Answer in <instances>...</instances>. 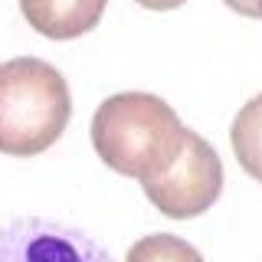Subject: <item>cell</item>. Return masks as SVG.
<instances>
[{
	"instance_id": "ba28073f",
	"label": "cell",
	"mask_w": 262,
	"mask_h": 262,
	"mask_svg": "<svg viewBox=\"0 0 262 262\" xmlns=\"http://www.w3.org/2000/svg\"><path fill=\"white\" fill-rule=\"evenodd\" d=\"M223 4L229 7V10L243 13V16H256V20H262V0H223Z\"/></svg>"
},
{
	"instance_id": "8992f818",
	"label": "cell",
	"mask_w": 262,
	"mask_h": 262,
	"mask_svg": "<svg viewBox=\"0 0 262 262\" xmlns=\"http://www.w3.org/2000/svg\"><path fill=\"white\" fill-rule=\"evenodd\" d=\"M229 138H233V151L243 170L262 184V95H256L249 105L239 108Z\"/></svg>"
},
{
	"instance_id": "9c48e42d",
	"label": "cell",
	"mask_w": 262,
	"mask_h": 262,
	"mask_svg": "<svg viewBox=\"0 0 262 262\" xmlns=\"http://www.w3.org/2000/svg\"><path fill=\"white\" fill-rule=\"evenodd\" d=\"M135 4L147 7V10H177V7H184L187 0H135Z\"/></svg>"
},
{
	"instance_id": "3957f363",
	"label": "cell",
	"mask_w": 262,
	"mask_h": 262,
	"mask_svg": "<svg viewBox=\"0 0 262 262\" xmlns=\"http://www.w3.org/2000/svg\"><path fill=\"white\" fill-rule=\"evenodd\" d=\"M147 200L170 220H193L207 213L223 193V164L207 138L187 131L180 158L161 177L144 180Z\"/></svg>"
},
{
	"instance_id": "277c9868",
	"label": "cell",
	"mask_w": 262,
	"mask_h": 262,
	"mask_svg": "<svg viewBox=\"0 0 262 262\" xmlns=\"http://www.w3.org/2000/svg\"><path fill=\"white\" fill-rule=\"evenodd\" d=\"M0 262H112V256L79 229L49 220L0 223Z\"/></svg>"
},
{
	"instance_id": "7a4b0ae2",
	"label": "cell",
	"mask_w": 262,
	"mask_h": 262,
	"mask_svg": "<svg viewBox=\"0 0 262 262\" xmlns=\"http://www.w3.org/2000/svg\"><path fill=\"white\" fill-rule=\"evenodd\" d=\"M69 115V85L49 62L20 56L0 66V154H43L59 141Z\"/></svg>"
},
{
	"instance_id": "5b68a950",
	"label": "cell",
	"mask_w": 262,
	"mask_h": 262,
	"mask_svg": "<svg viewBox=\"0 0 262 262\" xmlns=\"http://www.w3.org/2000/svg\"><path fill=\"white\" fill-rule=\"evenodd\" d=\"M20 10L43 36L76 39L102 20L105 0H20Z\"/></svg>"
},
{
	"instance_id": "52a82bcc",
	"label": "cell",
	"mask_w": 262,
	"mask_h": 262,
	"mask_svg": "<svg viewBox=\"0 0 262 262\" xmlns=\"http://www.w3.org/2000/svg\"><path fill=\"white\" fill-rule=\"evenodd\" d=\"M125 262H203V256L187 239H180V236L151 233L131 246Z\"/></svg>"
},
{
	"instance_id": "6da1fadb",
	"label": "cell",
	"mask_w": 262,
	"mask_h": 262,
	"mask_svg": "<svg viewBox=\"0 0 262 262\" xmlns=\"http://www.w3.org/2000/svg\"><path fill=\"white\" fill-rule=\"evenodd\" d=\"M187 141V128L164 98L121 92L105 98L92 115L95 154L112 170L135 180H154L170 167Z\"/></svg>"
}]
</instances>
